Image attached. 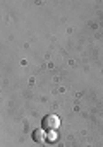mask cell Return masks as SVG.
<instances>
[{"instance_id":"1","label":"cell","mask_w":103,"mask_h":147,"mask_svg":"<svg viewBox=\"0 0 103 147\" xmlns=\"http://www.w3.org/2000/svg\"><path fill=\"white\" fill-rule=\"evenodd\" d=\"M59 125H60V120H59V116H55V115H46V116L41 120V128H43V130H48V132L57 130Z\"/></svg>"},{"instance_id":"2","label":"cell","mask_w":103,"mask_h":147,"mask_svg":"<svg viewBox=\"0 0 103 147\" xmlns=\"http://www.w3.org/2000/svg\"><path fill=\"white\" fill-rule=\"evenodd\" d=\"M33 140H34V142H45V140H46V134H45V130H43V128L34 130V132H33Z\"/></svg>"},{"instance_id":"3","label":"cell","mask_w":103,"mask_h":147,"mask_svg":"<svg viewBox=\"0 0 103 147\" xmlns=\"http://www.w3.org/2000/svg\"><path fill=\"white\" fill-rule=\"evenodd\" d=\"M55 137H57V135H55V130H52V132L46 134V139H48V140H55Z\"/></svg>"}]
</instances>
